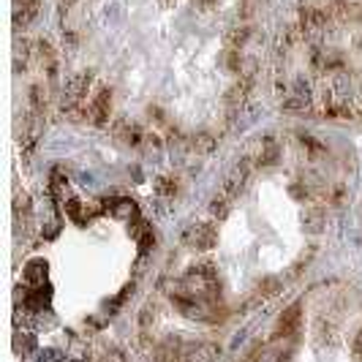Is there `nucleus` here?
Instances as JSON below:
<instances>
[{"instance_id":"obj_1","label":"nucleus","mask_w":362,"mask_h":362,"mask_svg":"<svg viewBox=\"0 0 362 362\" xmlns=\"http://www.w3.org/2000/svg\"><path fill=\"white\" fill-rule=\"evenodd\" d=\"M237 362H362V310L346 291L313 289L264 329Z\"/></svg>"},{"instance_id":"obj_2","label":"nucleus","mask_w":362,"mask_h":362,"mask_svg":"<svg viewBox=\"0 0 362 362\" xmlns=\"http://www.w3.org/2000/svg\"><path fill=\"white\" fill-rule=\"evenodd\" d=\"M329 11L327 6H316V3H303L300 6V33L305 38H319L325 33L327 22H329Z\"/></svg>"},{"instance_id":"obj_3","label":"nucleus","mask_w":362,"mask_h":362,"mask_svg":"<svg viewBox=\"0 0 362 362\" xmlns=\"http://www.w3.org/2000/svg\"><path fill=\"white\" fill-rule=\"evenodd\" d=\"M88 117H90L95 126L109 123V117H112V90H109V88H101V90L93 95Z\"/></svg>"},{"instance_id":"obj_4","label":"nucleus","mask_w":362,"mask_h":362,"mask_svg":"<svg viewBox=\"0 0 362 362\" xmlns=\"http://www.w3.org/2000/svg\"><path fill=\"white\" fill-rule=\"evenodd\" d=\"M93 85V74L90 71H76L71 74L69 79H66V98L71 101V104H79L85 95H88V90H90Z\"/></svg>"},{"instance_id":"obj_5","label":"nucleus","mask_w":362,"mask_h":362,"mask_svg":"<svg viewBox=\"0 0 362 362\" xmlns=\"http://www.w3.org/2000/svg\"><path fill=\"white\" fill-rule=\"evenodd\" d=\"M248 38H251V28H245V25H235V28H229V30H226L223 41H226V47H229V49H243Z\"/></svg>"},{"instance_id":"obj_6","label":"nucleus","mask_w":362,"mask_h":362,"mask_svg":"<svg viewBox=\"0 0 362 362\" xmlns=\"http://www.w3.org/2000/svg\"><path fill=\"white\" fill-rule=\"evenodd\" d=\"M14 6L19 11V8H28V6H36V0H14Z\"/></svg>"}]
</instances>
